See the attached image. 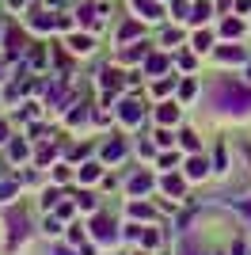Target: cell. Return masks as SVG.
I'll use <instances>...</instances> for the list:
<instances>
[{
  "label": "cell",
  "instance_id": "1",
  "mask_svg": "<svg viewBox=\"0 0 251 255\" xmlns=\"http://www.w3.org/2000/svg\"><path fill=\"white\" fill-rule=\"evenodd\" d=\"M217 103L229 107V111H248V107H251V92L232 88V84H221V88H217Z\"/></svg>",
  "mask_w": 251,
  "mask_h": 255
},
{
  "label": "cell",
  "instance_id": "2",
  "mask_svg": "<svg viewBox=\"0 0 251 255\" xmlns=\"http://www.w3.org/2000/svg\"><path fill=\"white\" fill-rule=\"evenodd\" d=\"M95 236L99 240H115V225L107 221V217H95Z\"/></svg>",
  "mask_w": 251,
  "mask_h": 255
},
{
  "label": "cell",
  "instance_id": "3",
  "mask_svg": "<svg viewBox=\"0 0 251 255\" xmlns=\"http://www.w3.org/2000/svg\"><path fill=\"white\" fill-rule=\"evenodd\" d=\"M133 8H137V11H145L148 19H156V15H160V4H152V0H133Z\"/></svg>",
  "mask_w": 251,
  "mask_h": 255
},
{
  "label": "cell",
  "instance_id": "4",
  "mask_svg": "<svg viewBox=\"0 0 251 255\" xmlns=\"http://www.w3.org/2000/svg\"><path fill=\"white\" fill-rule=\"evenodd\" d=\"M122 118H126V122H137V118H141L137 103H122Z\"/></svg>",
  "mask_w": 251,
  "mask_h": 255
},
{
  "label": "cell",
  "instance_id": "5",
  "mask_svg": "<svg viewBox=\"0 0 251 255\" xmlns=\"http://www.w3.org/2000/svg\"><path fill=\"white\" fill-rule=\"evenodd\" d=\"M69 46H73V50H80V53H84V50H92V38H73V42H69Z\"/></svg>",
  "mask_w": 251,
  "mask_h": 255
},
{
  "label": "cell",
  "instance_id": "6",
  "mask_svg": "<svg viewBox=\"0 0 251 255\" xmlns=\"http://www.w3.org/2000/svg\"><path fill=\"white\" fill-rule=\"evenodd\" d=\"M164 191L167 194H179V191H183V183H179V179H164Z\"/></svg>",
  "mask_w": 251,
  "mask_h": 255
},
{
  "label": "cell",
  "instance_id": "7",
  "mask_svg": "<svg viewBox=\"0 0 251 255\" xmlns=\"http://www.w3.org/2000/svg\"><path fill=\"white\" fill-rule=\"evenodd\" d=\"M164 65H167L164 57H152V61H148V73H164Z\"/></svg>",
  "mask_w": 251,
  "mask_h": 255
},
{
  "label": "cell",
  "instance_id": "8",
  "mask_svg": "<svg viewBox=\"0 0 251 255\" xmlns=\"http://www.w3.org/2000/svg\"><path fill=\"white\" fill-rule=\"evenodd\" d=\"M8 46H11V53H15V50H19V46H23V38H19V34H15V31H8Z\"/></svg>",
  "mask_w": 251,
  "mask_h": 255
},
{
  "label": "cell",
  "instance_id": "9",
  "mask_svg": "<svg viewBox=\"0 0 251 255\" xmlns=\"http://www.w3.org/2000/svg\"><path fill=\"white\" fill-rule=\"evenodd\" d=\"M175 115H179L175 107H164V111H160V118H164V122H175Z\"/></svg>",
  "mask_w": 251,
  "mask_h": 255
},
{
  "label": "cell",
  "instance_id": "10",
  "mask_svg": "<svg viewBox=\"0 0 251 255\" xmlns=\"http://www.w3.org/2000/svg\"><path fill=\"white\" fill-rule=\"evenodd\" d=\"M187 171H190V175H202V171H206V164H202V160H190Z\"/></svg>",
  "mask_w": 251,
  "mask_h": 255
},
{
  "label": "cell",
  "instance_id": "11",
  "mask_svg": "<svg viewBox=\"0 0 251 255\" xmlns=\"http://www.w3.org/2000/svg\"><path fill=\"white\" fill-rule=\"evenodd\" d=\"M0 141H4V126H0Z\"/></svg>",
  "mask_w": 251,
  "mask_h": 255
}]
</instances>
